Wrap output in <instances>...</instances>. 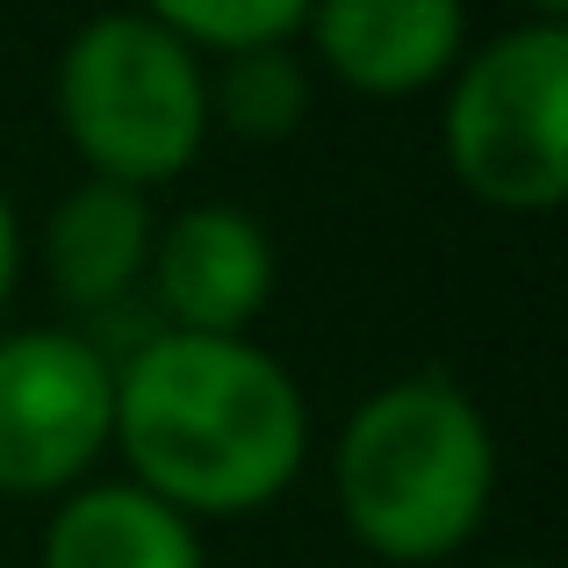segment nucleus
<instances>
[{"label": "nucleus", "mask_w": 568, "mask_h": 568, "mask_svg": "<svg viewBox=\"0 0 568 568\" xmlns=\"http://www.w3.org/2000/svg\"><path fill=\"white\" fill-rule=\"evenodd\" d=\"M310 58L338 87L367 101H410L446 87L468 51V8L460 0H310L303 14Z\"/></svg>", "instance_id": "nucleus-7"}, {"label": "nucleus", "mask_w": 568, "mask_h": 568, "mask_svg": "<svg viewBox=\"0 0 568 568\" xmlns=\"http://www.w3.org/2000/svg\"><path fill=\"white\" fill-rule=\"evenodd\" d=\"M115 454V367L80 332L0 338V497H65Z\"/></svg>", "instance_id": "nucleus-5"}, {"label": "nucleus", "mask_w": 568, "mask_h": 568, "mask_svg": "<svg viewBox=\"0 0 568 568\" xmlns=\"http://www.w3.org/2000/svg\"><path fill=\"white\" fill-rule=\"evenodd\" d=\"M115 454L181 518H252L310 468V396L252 338L159 332L115 367Z\"/></svg>", "instance_id": "nucleus-1"}, {"label": "nucleus", "mask_w": 568, "mask_h": 568, "mask_svg": "<svg viewBox=\"0 0 568 568\" xmlns=\"http://www.w3.org/2000/svg\"><path fill=\"white\" fill-rule=\"evenodd\" d=\"M37 568H209V555L194 518L159 504L130 475H94L51 504Z\"/></svg>", "instance_id": "nucleus-9"}, {"label": "nucleus", "mask_w": 568, "mask_h": 568, "mask_svg": "<svg viewBox=\"0 0 568 568\" xmlns=\"http://www.w3.org/2000/svg\"><path fill=\"white\" fill-rule=\"evenodd\" d=\"M51 109L94 181L166 187L209 144V58L138 8L80 22L58 51Z\"/></svg>", "instance_id": "nucleus-3"}, {"label": "nucleus", "mask_w": 568, "mask_h": 568, "mask_svg": "<svg viewBox=\"0 0 568 568\" xmlns=\"http://www.w3.org/2000/svg\"><path fill=\"white\" fill-rule=\"evenodd\" d=\"M310 101H317V80H310V58H295V43L209 58V130H231L245 144H281L303 130Z\"/></svg>", "instance_id": "nucleus-10"}, {"label": "nucleus", "mask_w": 568, "mask_h": 568, "mask_svg": "<svg viewBox=\"0 0 568 568\" xmlns=\"http://www.w3.org/2000/svg\"><path fill=\"white\" fill-rule=\"evenodd\" d=\"M22 260H29V237H22V216H14L8 187H0V303H8L14 281H22Z\"/></svg>", "instance_id": "nucleus-12"}, {"label": "nucleus", "mask_w": 568, "mask_h": 568, "mask_svg": "<svg viewBox=\"0 0 568 568\" xmlns=\"http://www.w3.org/2000/svg\"><path fill=\"white\" fill-rule=\"evenodd\" d=\"M439 152L460 194L504 216H547L568 194V22H511L460 51L439 101Z\"/></svg>", "instance_id": "nucleus-4"}, {"label": "nucleus", "mask_w": 568, "mask_h": 568, "mask_svg": "<svg viewBox=\"0 0 568 568\" xmlns=\"http://www.w3.org/2000/svg\"><path fill=\"white\" fill-rule=\"evenodd\" d=\"M332 504L388 568H439L497 504V432L454 375L367 388L332 446Z\"/></svg>", "instance_id": "nucleus-2"}, {"label": "nucleus", "mask_w": 568, "mask_h": 568, "mask_svg": "<svg viewBox=\"0 0 568 568\" xmlns=\"http://www.w3.org/2000/svg\"><path fill=\"white\" fill-rule=\"evenodd\" d=\"M526 14H532V22H561L568 0H526Z\"/></svg>", "instance_id": "nucleus-13"}, {"label": "nucleus", "mask_w": 568, "mask_h": 568, "mask_svg": "<svg viewBox=\"0 0 568 568\" xmlns=\"http://www.w3.org/2000/svg\"><path fill=\"white\" fill-rule=\"evenodd\" d=\"M274 237L252 209L237 202H194L181 216L159 223L152 237V288L166 332H194V338H252L260 310L274 303Z\"/></svg>", "instance_id": "nucleus-6"}, {"label": "nucleus", "mask_w": 568, "mask_h": 568, "mask_svg": "<svg viewBox=\"0 0 568 568\" xmlns=\"http://www.w3.org/2000/svg\"><path fill=\"white\" fill-rule=\"evenodd\" d=\"M497 568H547V561H497Z\"/></svg>", "instance_id": "nucleus-14"}, {"label": "nucleus", "mask_w": 568, "mask_h": 568, "mask_svg": "<svg viewBox=\"0 0 568 568\" xmlns=\"http://www.w3.org/2000/svg\"><path fill=\"white\" fill-rule=\"evenodd\" d=\"M138 14H152L194 58H237L266 51V43H295L310 0H138Z\"/></svg>", "instance_id": "nucleus-11"}, {"label": "nucleus", "mask_w": 568, "mask_h": 568, "mask_svg": "<svg viewBox=\"0 0 568 568\" xmlns=\"http://www.w3.org/2000/svg\"><path fill=\"white\" fill-rule=\"evenodd\" d=\"M152 237H159L152 194L87 173L80 187H65L51 202L43 237H37V260H43V281L58 288V303L109 310V303H123L130 288H144Z\"/></svg>", "instance_id": "nucleus-8"}]
</instances>
